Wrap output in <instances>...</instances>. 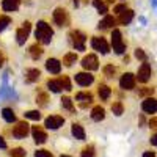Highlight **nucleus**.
<instances>
[{
  "label": "nucleus",
  "mask_w": 157,
  "mask_h": 157,
  "mask_svg": "<svg viewBox=\"0 0 157 157\" xmlns=\"http://www.w3.org/2000/svg\"><path fill=\"white\" fill-rule=\"evenodd\" d=\"M46 69L50 74H60L61 72V63L57 58H49L46 61Z\"/></svg>",
  "instance_id": "dca6fc26"
},
{
  "label": "nucleus",
  "mask_w": 157,
  "mask_h": 157,
  "mask_svg": "<svg viewBox=\"0 0 157 157\" xmlns=\"http://www.w3.org/2000/svg\"><path fill=\"white\" fill-rule=\"evenodd\" d=\"M32 135H33L35 143H38V145H43V143L47 141V134L41 126H33L32 127Z\"/></svg>",
  "instance_id": "ddd939ff"
},
{
  "label": "nucleus",
  "mask_w": 157,
  "mask_h": 157,
  "mask_svg": "<svg viewBox=\"0 0 157 157\" xmlns=\"http://www.w3.org/2000/svg\"><path fill=\"white\" fill-rule=\"evenodd\" d=\"M141 110L145 113H155L157 112V99L155 98H146L141 102Z\"/></svg>",
  "instance_id": "4468645a"
},
{
  "label": "nucleus",
  "mask_w": 157,
  "mask_h": 157,
  "mask_svg": "<svg viewBox=\"0 0 157 157\" xmlns=\"http://www.w3.org/2000/svg\"><path fill=\"white\" fill-rule=\"evenodd\" d=\"M35 36L38 39L39 44H50L52 41V36H54V30L50 29V25L44 21H39L36 24V32H35Z\"/></svg>",
  "instance_id": "f257e3e1"
},
{
  "label": "nucleus",
  "mask_w": 157,
  "mask_h": 157,
  "mask_svg": "<svg viewBox=\"0 0 157 157\" xmlns=\"http://www.w3.org/2000/svg\"><path fill=\"white\" fill-rule=\"evenodd\" d=\"M71 132H72V135H74L77 140H85V137H86V134H85V129H83L80 124H77V123H74V124H72V127H71Z\"/></svg>",
  "instance_id": "4be33fe9"
},
{
  "label": "nucleus",
  "mask_w": 157,
  "mask_h": 157,
  "mask_svg": "<svg viewBox=\"0 0 157 157\" xmlns=\"http://www.w3.org/2000/svg\"><path fill=\"white\" fill-rule=\"evenodd\" d=\"M135 82H137V77L132 72H126L120 78V86L123 90H134L135 88Z\"/></svg>",
  "instance_id": "f8f14e48"
},
{
  "label": "nucleus",
  "mask_w": 157,
  "mask_h": 157,
  "mask_svg": "<svg viewBox=\"0 0 157 157\" xmlns=\"http://www.w3.org/2000/svg\"><path fill=\"white\" fill-rule=\"evenodd\" d=\"M104 74H105L107 77H113L116 74V68L113 66V64H107V66L104 68Z\"/></svg>",
  "instance_id": "e433bc0d"
},
{
  "label": "nucleus",
  "mask_w": 157,
  "mask_h": 157,
  "mask_svg": "<svg viewBox=\"0 0 157 157\" xmlns=\"http://www.w3.org/2000/svg\"><path fill=\"white\" fill-rule=\"evenodd\" d=\"M25 149L24 148H13L11 151H10V155L11 157H25Z\"/></svg>",
  "instance_id": "c9c22d12"
},
{
  "label": "nucleus",
  "mask_w": 157,
  "mask_h": 157,
  "mask_svg": "<svg viewBox=\"0 0 157 157\" xmlns=\"http://www.w3.org/2000/svg\"><path fill=\"white\" fill-rule=\"evenodd\" d=\"M82 66H83V69L88 71V72L96 71V69H99V60H98V57L93 55V54L85 55L83 60H82Z\"/></svg>",
  "instance_id": "1a4fd4ad"
},
{
  "label": "nucleus",
  "mask_w": 157,
  "mask_h": 157,
  "mask_svg": "<svg viewBox=\"0 0 157 157\" xmlns=\"http://www.w3.org/2000/svg\"><path fill=\"white\" fill-rule=\"evenodd\" d=\"M24 116L27 118V120H32V121H39L41 120V113H39L38 110H29V112H25Z\"/></svg>",
  "instance_id": "c756f323"
},
{
  "label": "nucleus",
  "mask_w": 157,
  "mask_h": 157,
  "mask_svg": "<svg viewBox=\"0 0 157 157\" xmlns=\"http://www.w3.org/2000/svg\"><path fill=\"white\" fill-rule=\"evenodd\" d=\"M75 101H78L80 107H88L93 102V94L88 93V91H80V93L75 94Z\"/></svg>",
  "instance_id": "2eb2a0df"
},
{
  "label": "nucleus",
  "mask_w": 157,
  "mask_h": 157,
  "mask_svg": "<svg viewBox=\"0 0 157 157\" xmlns=\"http://www.w3.org/2000/svg\"><path fill=\"white\" fill-rule=\"evenodd\" d=\"M75 61H77V54H66L63 57V63H64V66H68V68H71Z\"/></svg>",
  "instance_id": "c85d7f7f"
},
{
  "label": "nucleus",
  "mask_w": 157,
  "mask_h": 157,
  "mask_svg": "<svg viewBox=\"0 0 157 157\" xmlns=\"http://www.w3.org/2000/svg\"><path fill=\"white\" fill-rule=\"evenodd\" d=\"M132 19H134V11L127 8L124 13H121V14H120V17H118V22H120L121 25H129L130 22H132Z\"/></svg>",
  "instance_id": "aec40b11"
},
{
  "label": "nucleus",
  "mask_w": 157,
  "mask_h": 157,
  "mask_svg": "<svg viewBox=\"0 0 157 157\" xmlns=\"http://www.w3.org/2000/svg\"><path fill=\"white\" fill-rule=\"evenodd\" d=\"M149 78H151V64L143 61V64L138 68V72H137V80L141 83H146Z\"/></svg>",
  "instance_id": "9b49d317"
},
{
  "label": "nucleus",
  "mask_w": 157,
  "mask_h": 157,
  "mask_svg": "<svg viewBox=\"0 0 157 157\" xmlns=\"http://www.w3.org/2000/svg\"><path fill=\"white\" fill-rule=\"evenodd\" d=\"M43 52H44V50H43V47L39 46L38 43H36V44H33V46H30V55H32V58H33V60H38L39 57L43 55Z\"/></svg>",
  "instance_id": "393cba45"
},
{
  "label": "nucleus",
  "mask_w": 157,
  "mask_h": 157,
  "mask_svg": "<svg viewBox=\"0 0 157 157\" xmlns=\"http://www.w3.org/2000/svg\"><path fill=\"white\" fill-rule=\"evenodd\" d=\"M63 124H64V118L60 116V115H50V116H47L44 120V126L47 129H50V130H57Z\"/></svg>",
  "instance_id": "6e6552de"
},
{
  "label": "nucleus",
  "mask_w": 157,
  "mask_h": 157,
  "mask_svg": "<svg viewBox=\"0 0 157 157\" xmlns=\"http://www.w3.org/2000/svg\"><path fill=\"white\" fill-rule=\"evenodd\" d=\"M80 157H94V146L93 145L85 146L83 151H82V154H80Z\"/></svg>",
  "instance_id": "f704fd0d"
},
{
  "label": "nucleus",
  "mask_w": 157,
  "mask_h": 157,
  "mask_svg": "<svg viewBox=\"0 0 157 157\" xmlns=\"http://www.w3.org/2000/svg\"><path fill=\"white\" fill-rule=\"evenodd\" d=\"M36 104H38L39 107H47V104H49L47 93H38L36 94Z\"/></svg>",
  "instance_id": "cd10ccee"
},
{
  "label": "nucleus",
  "mask_w": 157,
  "mask_h": 157,
  "mask_svg": "<svg viewBox=\"0 0 157 157\" xmlns=\"http://www.w3.org/2000/svg\"><path fill=\"white\" fill-rule=\"evenodd\" d=\"M47 88L52 91V93H60V91L63 90L58 78H57V80H54V78H52V80H47Z\"/></svg>",
  "instance_id": "a878e982"
},
{
  "label": "nucleus",
  "mask_w": 157,
  "mask_h": 157,
  "mask_svg": "<svg viewBox=\"0 0 157 157\" xmlns=\"http://www.w3.org/2000/svg\"><path fill=\"white\" fill-rule=\"evenodd\" d=\"M135 58L141 60V61H146V54L143 49H135Z\"/></svg>",
  "instance_id": "4c0bfd02"
},
{
  "label": "nucleus",
  "mask_w": 157,
  "mask_h": 157,
  "mask_svg": "<svg viewBox=\"0 0 157 157\" xmlns=\"http://www.w3.org/2000/svg\"><path fill=\"white\" fill-rule=\"evenodd\" d=\"M60 157H71V155H60Z\"/></svg>",
  "instance_id": "09e8293b"
},
{
  "label": "nucleus",
  "mask_w": 157,
  "mask_h": 157,
  "mask_svg": "<svg viewBox=\"0 0 157 157\" xmlns=\"http://www.w3.org/2000/svg\"><path fill=\"white\" fill-rule=\"evenodd\" d=\"M54 22L58 25V27H66L69 24V16L64 8H57L54 11Z\"/></svg>",
  "instance_id": "9d476101"
},
{
  "label": "nucleus",
  "mask_w": 157,
  "mask_h": 157,
  "mask_svg": "<svg viewBox=\"0 0 157 157\" xmlns=\"http://www.w3.org/2000/svg\"><path fill=\"white\" fill-rule=\"evenodd\" d=\"M93 5H94V8L99 11V14H104V16H107V13H109V8H107V5L102 2V0H93Z\"/></svg>",
  "instance_id": "bb28decb"
},
{
  "label": "nucleus",
  "mask_w": 157,
  "mask_h": 157,
  "mask_svg": "<svg viewBox=\"0 0 157 157\" xmlns=\"http://www.w3.org/2000/svg\"><path fill=\"white\" fill-rule=\"evenodd\" d=\"M151 145H154V146H157V134L151 137Z\"/></svg>",
  "instance_id": "c03bdc74"
},
{
  "label": "nucleus",
  "mask_w": 157,
  "mask_h": 157,
  "mask_svg": "<svg viewBox=\"0 0 157 157\" xmlns=\"http://www.w3.org/2000/svg\"><path fill=\"white\" fill-rule=\"evenodd\" d=\"M30 30H32V24H30V22H24L22 27L16 32V41H17L19 46H24V44H25V41L29 39Z\"/></svg>",
  "instance_id": "39448f33"
},
{
  "label": "nucleus",
  "mask_w": 157,
  "mask_h": 157,
  "mask_svg": "<svg viewBox=\"0 0 157 157\" xmlns=\"http://www.w3.org/2000/svg\"><path fill=\"white\" fill-rule=\"evenodd\" d=\"M74 80L77 85H80V86H90L91 83L94 82V75L88 72V71H83V72H77L74 75Z\"/></svg>",
  "instance_id": "423d86ee"
},
{
  "label": "nucleus",
  "mask_w": 157,
  "mask_h": 157,
  "mask_svg": "<svg viewBox=\"0 0 157 157\" xmlns=\"http://www.w3.org/2000/svg\"><path fill=\"white\" fill-rule=\"evenodd\" d=\"M149 127H152V129H157V116H154V118H151L149 120Z\"/></svg>",
  "instance_id": "79ce46f5"
},
{
  "label": "nucleus",
  "mask_w": 157,
  "mask_h": 157,
  "mask_svg": "<svg viewBox=\"0 0 157 157\" xmlns=\"http://www.w3.org/2000/svg\"><path fill=\"white\" fill-rule=\"evenodd\" d=\"M116 24V19L113 17V16H105V17H104L99 24H98V29L99 30H109V29H112L113 27V25Z\"/></svg>",
  "instance_id": "6ab92c4d"
},
{
  "label": "nucleus",
  "mask_w": 157,
  "mask_h": 157,
  "mask_svg": "<svg viewBox=\"0 0 157 157\" xmlns=\"http://www.w3.org/2000/svg\"><path fill=\"white\" fill-rule=\"evenodd\" d=\"M152 6H154V8H157V0H152Z\"/></svg>",
  "instance_id": "de8ad7c7"
},
{
  "label": "nucleus",
  "mask_w": 157,
  "mask_h": 157,
  "mask_svg": "<svg viewBox=\"0 0 157 157\" xmlns=\"http://www.w3.org/2000/svg\"><path fill=\"white\" fill-rule=\"evenodd\" d=\"M35 157H54L47 149H38L35 151Z\"/></svg>",
  "instance_id": "58836bf2"
},
{
  "label": "nucleus",
  "mask_w": 157,
  "mask_h": 157,
  "mask_svg": "<svg viewBox=\"0 0 157 157\" xmlns=\"http://www.w3.org/2000/svg\"><path fill=\"white\" fill-rule=\"evenodd\" d=\"M152 91H154L152 88H143V90H140V91H138V94H140V96H149V98H151Z\"/></svg>",
  "instance_id": "ea45409f"
},
{
  "label": "nucleus",
  "mask_w": 157,
  "mask_h": 157,
  "mask_svg": "<svg viewBox=\"0 0 157 157\" xmlns=\"http://www.w3.org/2000/svg\"><path fill=\"white\" fill-rule=\"evenodd\" d=\"M3 63H5V57H3V54L0 52V68L3 66Z\"/></svg>",
  "instance_id": "49530a36"
},
{
  "label": "nucleus",
  "mask_w": 157,
  "mask_h": 157,
  "mask_svg": "<svg viewBox=\"0 0 157 157\" xmlns=\"http://www.w3.org/2000/svg\"><path fill=\"white\" fill-rule=\"evenodd\" d=\"M61 105H63V109H66V110H69V112H74L72 99L68 98V96H63V98H61Z\"/></svg>",
  "instance_id": "2f4dec72"
},
{
  "label": "nucleus",
  "mask_w": 157,
  "mask_h": 157,
  "mask_svg": "<svg viewBox=\"0 0 157 157\" xmlns=\"http://www.w3.org/2000/svg\"><path fill=\"white\" fill-rule=\"evenodd\" d=\"M126 10H127V6H126L124 3H120V5H116V6H115V10H113V11L116 13V14H121V13H124Z\"/></svg>",
  "instance_id": "a19ab883"
},
{
  "label": "nucleus",
  "mask_w": 157,
  "mask_h": 157,
  "mask_svg": "<svg viewBox=\"0 0 157 157\" xmlns=\"http://www.w3.org/2000/svg\"><path fill=\"white\" fill-rule=\"evenodd\" d=\"M19 5H21V0H2V10L8 13L17 11Z\"/></svg>",
  "instance_id": "a211bd4d"
},
{
  "label": "nucleus",
  "mask_w": 157,
  "mask_h": 157,
  "mask_svg": "<svg viewBox=\"0 0 157 157\" xmlns=\"http://www.w3.org/2000/svg\"><path fill=\"white\" fill-rule=\"evenodd\" d=\"M112 47L115 50V54H118V55L126 52V43L123 41V35L118 29H113V32H112Z\"/></svg>",
  "instance_id": "f03ea898"
},
{
  "label": "nucleus",
  "mask_w": 157,
  "mask_h": 157,
  "mask_svg": "<svg viewBox=\"0 0 157 157\" xmlns=\"http://www.w3.org/2000/svg\"><path fill=\"white\" fill-rule=\"evenodd\" d=\"M143 157H155V154L152 151H146L145 154H143Z\"/></svg>",
  "instance_id": "a18cd8bd"
},
{
  "label": "nucleus",
  "mask_w": 157,
  "mask_h": 157,
  "mask_svg": "<svg viewBox=\"0 0 157 157\" xmlns=\"http://www.w3.org/2000/svg\"><path fill=\"white\" fill-rule=\"evenodd\" d=\"M104 118H105V110H104V107H101V105L93 107V110H91V120L93 121H102Z\"/></svg>",
  "instance_id": "412c9836"
},
{
  "label": "nucleus",
  "mask_w": 157,
  "mask_h": 157,
  "mask_svg": "<svg viewBox=\"0 0 157 157\" xmlns=\"http://www.w3.org/2000/svg\"><path fill=\"white\" fill-rule=\"evenodd\" d=\"M5 148H6V141L3 137H0V149H5Z\"/></svg>",
  "instance_id": "37998d69"
},
{
  "label": "nucleus",
  "mask_w": 157,
  "mask_h": 157,
  "mask_svg": "<svg viewBox=\"0 0 157 157\" xmlns=\"http://www.w3.org/2000/svg\"><path fill=\"white\" fill-rule=\"evenodd\" d=\"M2 116H3V120L6 123H14L16 121V115H14V112H13V109H10V107L2 109Z\"/></svg>",
  "instance_id": "b1692460"
},
{
  "label": "nucleus",
  "mask_w": 157,
  "mask_h": 157,
  "mask_svg": "<svg viewBox=\"0 0 157 157\" xmlns=\"http://www.w3.org/2000/svg\"><path fill=\"white\" fill-rule=\"evenodd\" d=\"M112 112L116 115V116H121L124 113V105L123 102H113L112 104Z\"/></svg>",
  "instance_id": "473e14b6"
},
{
  "label": "nucleus",
  "mask_w": 157,
  "mask_h": 157,
  "mask_svg": "<svg viewBox=\"0 0 157 157\" xmlns=\"http://www.w3.org/2000/svg\"><path fill=\"white\" fill-rule=\"evenodd\" d=\"M69 38H71V44L74 46L75 50H85V43H86V36L78 32V30H72L69 32Z\"/></svg>",
  "instance_id": "7ed1b4c3"
},
{
  "label": "nucleus",
  "mask_w": 157,
  "mask_h": 157,
  "mask_svg": "<svg viewBox=\"0 0 157 157\" xmlns=\"http://www.w3.org/2000/svg\"><path fill=\"white\" fill-rule=\"evenodd\" d=\"M91 47H93L96 52H99V54H102V55H107L110 52L109 43L105 41V38H102V36H94L93 39H91Z\"/></svg>",
  "instance_id": "20e7f679"
},
{
  "label": "nucleus",
  "mask_w": 157,
  "mask_h": 157,
  "mask_svg": "<svg viewBox=\"0 0 157 157\" xmlns=\"http://www.w3.org/2000/svg\"><path fill=\"white\" fill-rule=\"evenodd\" d=\"M98 94H99L101 101H107V99L112 96V90H110V86H109V85L101 83V85H99V88H98Z\"/></svg>",
  "instance_id": "5701e85b"
},
{
  "label": "nucleus",
  "mask_w": 157,
  "mask_h": 157,
  "mask_svg": "<svg viewBox=\"0 0 157 157\" xmlns=\"http://www.w3.org/2000/svg\"><path fill=\"white\" fill-rule=\"evenodd\" d=\"M39 77H41V72H39V69H36V68H30V69L25 71V82L27 83L38 82Z\"/></svg>",
  "instance_id": "f3484780"
},
{
  "label": "nucleus",
  "mask_w": 157,
  "mask_h": 157,
  "mask_svg": "<svg viewBox=\"0 0 157 157\" xmlns=\"http://www.w3.org/2000/svg\"><path fill=\"white\" fill-rule=\"evenodd\" d=\"M29 132H30V126H29V123H25V121H21V123H17L14 127H13V130H11V134H13V137L14 138H25L29 135Z\"/></svg>",
  "instance_id": "0eeeda50"
},
{
  "label": "nucleus",
  "mask_w": 157,
  "mask_h": 157,
  "mask_svg": "<svg viewBox=\"0 0 157 157\" xmlns=\"http://www.w3.org/2000/svg\"><path fill=\"white\" fill-rule=\"evenodd\" d=\"M8 25H11V17L10 16H0V32H5L8 29Z\"/></svg>",
  "instance_id": "72a5a7b5"
},
{
  "label": "nucleus",
  "mask_w": 157,
  "mask_h": 157,
  "mask_svg": "<svg viewBox=\"0 0 157 157\" xmlns=\"http://www.w3.org/2000/svg\"><path fill=\"white\" fill-rule=\"evenodd\" d=\"M58 80H60L61 88H63L64 91H71V90H72V85H71V80H69V77H68V75H63V77H60Z\"/></svg>",
  "instance_id": "7c9ffc66"
}]
</instances>
